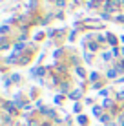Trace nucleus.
Here are the masks:
<instances>
[{"instance_id": "nucleus-1", "label": "nucleus", "mask_w": 124, "mask_h": 126, "mask_svg": "<svg viewBox=\"0 0 124 126\" xmlns=\"http://www.w3.org/2000/svg\"><path fill=\"white\" fill-rule=\"evenodd\" d=\"M117 6H119V0H110V2L106 4V11H115Z\"/></svg>"}, {"instance_id": "nucleus-2", "label": "nucleus", "mask_w": 124, "mask_h": 126, "mask_svg": "<svg viewBox=\"0 0 124 126\" xmlns=\"http://www.w3.org/2000/svg\"><path fill=\"white\" fill-rule=\"evenodd\" d=\"M57 6H64V0H57Z\"/></svg>"}]
</instances>
